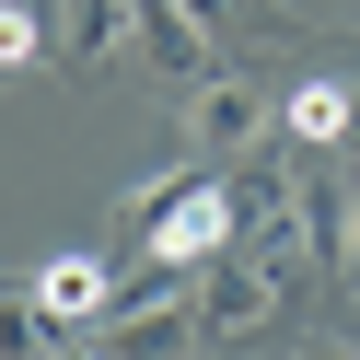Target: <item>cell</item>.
I'll return each mask as SVG.
<instances>
[{"instance_id":"5","label":"cell","mask_w":360,"mask_h":360,"mask_svg":"<svg viewBox=\"0 0 360 360\" xmlns=\"http://www.w3.org/2000/svg\"><path fill=\"white\" fill-rule=\"evenodd\" d=\"M279 128H290L302 151H349V140H360V94L314 70V82H290V94H279Z\"/></svg>"},{"instance_id":"4","label":"cell","mask_w":360,"mask_h":360,"mask_svg":"<svg viewBox=\"0 0 360 360\" xmlns=\"http://www.w3.org/2000/svg\"><path fill=\"white\" fill-rule=\"evenodd\" d=\"M35 302H47V326H58V337H82V326H105V314H117V267L70 244V256L35 267Z\"/></svg>"},{"instance_id":"10","label":"cell","mask_w":360,"mask_h":360,"mask_svg":"<svg viewBox=\"0 0 360 360\" xmlns=\"http://www.w3.org/2000/svg\"><path fill=\"white\" fill-rule=\"evenodd\" d=\"M337 267L360 279V186H337Z\"/></svg>"},{"instance_id":"3","label":"cell","mask_w":360,"mask_h":360,"mask_svg":"<svg viewBox=\"0 0 360 360\" xmlns=\"http://www.w3.org/2000/svg\"><path fill=\"white\" fill-rule=\"evenodd\" d=\"M174 128H186L198 163H221V151H244V140L267 128V94H256V82H233V70H198L186 105H174Z\"/></svg>"},{"instance_id":"6","label":"cell","mask_w":360,"mask_h":360,"mask_svg":"<svg viewBox=\"0 0 360 360\" xmlns=\"http://www.w3.org/2000/svg\"><path fill=\"white\" fill-rule=\"evenodd\" d=\"M140 47H151V70H174V82L221 70V58H210V24H198V12H174V0H140Z\"/></svg>"},{"instance_id":"2","label":"cell","mask_w":360,"mask_h":360,"mask_svg":"<svg viewBox=\"0 0 360 360\" xmlns=\"http://www.w3.org/2000/svg\"><path fill=\"white\" fill-rule=\"evenodd\" d=\"M290 267L279 256H210V279H198V349H233V337H256L267 314H279Z\"/></svg>"},{"instance_id":"1","label":"cell","mask_w":360,"mask_h":360,"mask_svg":"<svg viewBox=\"0 0 360 360\" xmlns=\"http://www.w3.org/2000/svg\"><path fill=\"white\" fill-rule=\"evenodd\" d=\"M244 244V221H233V174H174V198L140 221V256L151 267H210V256H233Z\"/></svg>"},{"instance_id":"8","label":"cell","mask_w":360,"mask_h":360,"mask_svg":"<svg viewBox=\"0 0 360 360\" xmlns=\"http://www.w3.org/2000/svg\"><path fill=\"white\" fill-rule=\"evenodd\" d=\"M47 12H58V0H0V70H35V58L58 47Z\"/></svg>"},{"instance_id":"9","label":"cell","mask_w":360,"mask_h":360,"mask_svg":"<svg viewBox=\"0 0 360 360\" xmlns=\"http://www.w3.org/2000/svg\"><path fill=\"white\" fill-rule=\"evenodd\" d=\"M47 337H58V326H47V302H35V279H24V290H0V360H35Z\"/></svg>"},{"instance_id":"7","label":"cell","mask_w":360,"mask_h":360,"mask_svg":"<svg viewBox=\"0 0 360 360\" xmlns=\"http://www.w3.org/2000/svg\"><path fill=\"white\" fill-rule=\"evenodd\" d=\"M58 47H70V58L140 47V0H58Z\"/></svg>"}]
</instances>
